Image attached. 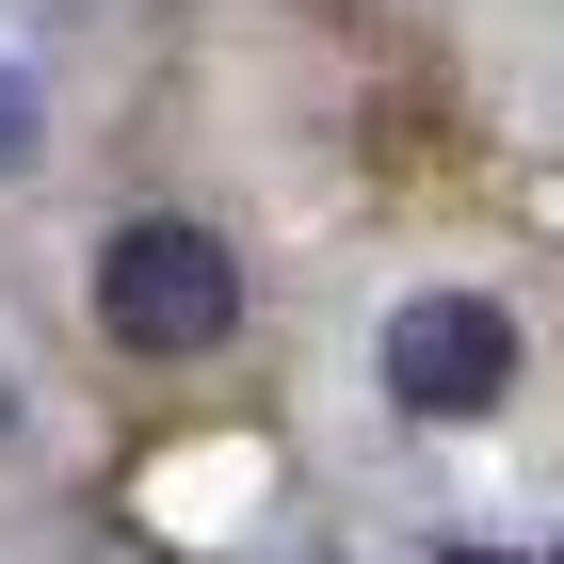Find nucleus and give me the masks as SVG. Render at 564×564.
Instances as JSON below:
<instances>
[{
	"label": "nucleus",
	"mask_w": 564,
	"mask_h": 564,
	"mask_svg": "<svg viewBox=\"0 0 564 564\" xmlns=\"http://www.w3.org/2000/svg\"><path fill=\"white\" fill-rule=\"evenodd\" d=\"M517 371H532L517 306L468 291V274H435V291H403L388 323H371V388H388L420 435H484L500 403H517Z\"/></svg>",
	"instance_id": "obj_2"
},
{
	"label": "nucleus",
	"mask_w": 564,
	"mask_h": 564,
	"mask_svg": "<svg viewBox=\"0 0 564 564\" xmlns=\"http://www.w3.org/2000/svg\"><path fill=\"white\" fill-rule=\"evenodd\" d=\"M323 564H355V549H323Z\"/></svg>",
	"instance_id": "obj_5"
},
{
	"label": "nucleus",
	"mask_w": 564,
	"mask_h": 564,
	"mask_svg": "<svg viewBox=\"0 0 564 564\" xmlns=\"http://www.w3.org/2000/svg\"><path fill=\"white\" fill-rule=\"evenodd\" d=\"M17 435H33V388H17V355H0V452H17Z\"/></svg>",
	"instance_id": "obj_4"
},
{
	"label": "nucleus",
	"mask_w": 564,
	"mask_h": 564,
	"mask_svg": "<svg viewBox=\"0 0 564 564\" xmlns=\"http://www.w3.org/2000/svg\"><path fill=\"white\" fill-rule=\"evenodd\" d=\"M82 323L130 355V371H210V355L259 323V259H242L210 210H113L82 242Z\"/></svg>",
	"instance_id": "obj_1"
},
{
	"label": "nucleus",
	"mask_w": 564,
	"mask_h": 564,
	"mask_svg": "<svg viewBox=\"0 0 564 564\" xmlns=\"http://www.w3.org/2000/svg\"><path fill=\"white\" fill-rule=\"evenodd\" d=\"M48 145H65V130H48V82L0 48V194H33V177H48Z\"/></svg>",
	"instance_id": "obj_3"
}]
</instances>
